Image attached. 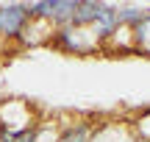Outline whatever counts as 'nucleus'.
Listing matches in <instances>:
<instances>
[{"label": "nucleus", "instance_id": "1", "mask_svg": "<svg viewBox=\"0 0 150 142\" xmlns=\"http://www.w3.org/2000/svg\"><path fill=\"white\" fill-rule=\"evenodd\" d=\"M53 39L67 50V53H75V56H89L95 50H100V39L97 33L89 28H72V25H64L59 31H53Z\"/></svg>", "mask_w": 150, "mask_h": 142}, {"label": "nucleus", "instance_id": "2", "mask_svg": "<svg viewBox=\"0 0 150 142\" xmlns=\"http://www.w3.org/2000/svg\"><path fill=\"white\" fill-rule=\"evenodd\" d=\"M28 20L31 17H28V9L22 3L0 6V36H17V33H22Z\"/></svg>", "mask_w": 150, "mask_h": 142}, {"label": "nucleus", "instance_id": "3", "mask_svg": "<svg viewBox=\"0 0 150 142\" xmlns=\"http://www.w3.org/2000/svg\"><path fill=\"white\" fill-rule=\"evenodd\" d=\"M100 9H103V3H97V0H78L70 25H72V28H89V25H95Z\"/></svg>", "mask_w": 150, "mask_h": 142}, {"label": "nucleus", "instance_id": "4", "mask_svg": "<svg viewBox=\"0 0 150 142\" xmlns=\"http://www.w3.org/2000/svg\"><path fill=\"white\" fill-rule=\"evenodd\" d=\"M150 9H142V6H117V20L120 28H136L139 22H145Z\"/></svg>", "mask_w": 150, "mask_h": 142}]
</instances>
